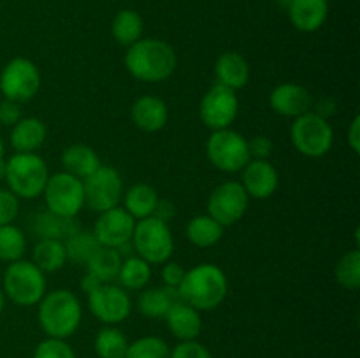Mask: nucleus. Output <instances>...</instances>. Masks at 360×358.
I'll use <instances>...</instances> for the list:
<instances>
[{
  "label": "nucleus",
  "mask_w": 360,
  "mask_h": 358,
  "mask_svg": "<svg viewBox=\"0 0 360 358\" xmlns=\"http://www.w3.org/2000/svg\"><path fill=\"white\" fill-rule=\"evenodd\" d=\"M41 70L32 60L16 56L0 69V91L4 98L23 104L41 90Z\"/></svg>",
  "instance_id": "11"
},
{
  "label": "nucleus",
  "mask_w": 360,
  "mask_h": 358,
  "mask_svg": "<svg viewBox=\"0 0 360 358\" xmlns=\"http://www.w3.org/2000/svg\"><path fill=\"white\" fill-rule=\"evenodd\" d=\"M250 197L239 181H225L211 192L207 199V214L224 228L232 227L245 218Z\"/></svg>",
  "instance_id": "14"
},
{
  "label": "nucleus",
  "mask_w": 360,
  "mask_h": 358,
  "mask_svg": "<svg viewBox=\"0 0 360 358\" xmlns=\"http://www.w3.org/2000/svg\"><path fill=\"white\" fill-rule=\"evenodd\" d=\"M347 140H348V146H350V150L354 151L355 154H359L360 153V116L359 114L354 116L350 126H348Z\"/></svg>",
  "instance_id": "43"
},
{
  "label": "nucleus",
  "mask_w": 360,
  "mask_h": 358,
  "mask_svg": "<svg viewBox=\"0 0 360 358\" xmlns=\"http://www.w3.org/2000/svg\"><path fill=\"white\" fill-rule=\"evenodd\" d=\"M20 214V199L11 190L0 188V227L14 223Z\"/></svg>",
  "instance_id": "37"
},
{
  "label": "nucleus",
  "mask_w": 360,
  "mask_h": 358,
  "mask_svg": "<svg viewBox=\"0 0 360 358\" xmlns=\"http://www.w3.org/2000/svg\"><path fill=\"white\" fill-rule=\"evenodd\" d=\"M122 262L123 258L118 253V249L101 246V248L90 256V260L86 262L84 269H86L88 276L95 277V279L101 281V283H115L116 277H118Z\"/></svg>",
  "instance_id": "27"
},
{
  "label": "nucleus",
  "mask_w": 360,
  "mask_h": 358,
  "mask_svg": "<svg viewBox=\"0 0 360 358\" xmlns=\"http://www.w3.org/2000/svg\"><path fill=\"white\" fill-rule=\"evenodd\" d=\"M171 347L162 337L146 336L129 343L125 358H169Z\"/></svg>",
  "instance_id": "35"
},
{
  "label": "nucleus",
  "mask_w": 360,
  "mask_h": 358,
  "mask_svg": "<svg viewBox=\"0 0 360 358\" xmlns=\"http://www.w3.org/2000/svg\"><path fill=\"white\" fill-rule=\"evenodd\" d=\"M214 77L217 83L238 91L245 88L250 81V63L241 53L225 51L214 62Z\"/></svg>",
  "instance_id": "21"
},
{
  "label": "nucleus",
  "mask_w": 360,
  "mask_h": 358,
  "mask_svg": "<svg viewBox=\"0 0 360 358\" xmlns=\"http://www.w3.org/2000/svg\"><path fill=\"white\" fill-rule=\"evenodd\" d=\"M164 318L167 329L178 340H197V337L202 332L200 311L183 300L174 302Z\"/></svg>",
  "instance_id": "19"
},
{
  "label": "nucleus",
  "mask_w": 360,
  "mask_h": 358,
  "mask_svg": "<svg viewBox=\"0 0 360 358\" xmlns=\"http://www.w3.org/2000/svg\"><path fill=\"white\" fill-rule=\"evenodd\" d=\"M2 290L6 298L20 307H32L41 302L48 291L46 274L30 260H18L4 270Z\"/></svg>",
  "instance_id": "5"
},
{
  "label": "nucleus",
  "mask_w": 360,
  "mask_h": 358,
  "mask_svg": "<svg viewBox=\"0 0 360 358\" xmlns=\"http://www.w3.org/2000/svg\"><path fill=\"white\" fill-rule=\"evenodd\" d=\"M313 95L297 83H281L269 93V107L283 118H299L311 111Z\"/></svg>",
  "instance_id": "16"
},
{
  "label": "nucleus",
  "mask_w": 360,
  "mask_h": 358,
  "mask_svg": "<svg viewBox=\"0 0 360 358\" xmlns=\"http://www.w3.org/2000/svg\"><path fill=\"white\" fill-rule=\"evenodd\" d=\"M60 161H62L63 172L81 179V181L90 174H94L102 165L97 151L91 146H86V144H70L69 147L62 151Z\"/></svg>",
  "instance_id": "23"
},
{
  "label": "nucleus",
  "mask_w": 360,
  "mask_h": 358,
  "mask_svg": "<svg viewBox=\"0 0 360 358\" xmlns=\"http://www.w3.org/2000/svg\"><path fill=\"white\" fill-rule=\"evenodd\" d=\"M313 105H315V111L313 112H316V114L322 116V118H326V119H329V116L336 114V102L329 97L320 98V100Z\"/></svg>",
  "instance_id": "44"
},
{
  "label": "nucleus",
  "mask_w": 360,
  "mask_h": 358,
  "mask_svg": "<svg viewBox=\"0 0 360 358\" xmlns=\"http://www.w3.org/2000/svg\"><path fill=\"white\" fill-rule=\"evenodd\" d=\"M94 347L98 358H125L129 340L122 330L112 325H105L95 336Z\"/></svg>",
  "instance_id": "31"
},
{
  "label": "nucleus",
  "mask_w": 360,
  "mask_h": 358,
  "mask_svg": "<svg viewBox=\"0 0 360 358\" xmlns=\"http://www.w3.org/2000/svg\"><path fill=\"white\" fill-rule=\"evenodd\" d=\"M207 160L214 168L227 174L241 172L250 158L248 139L232 128L214 130L206 142Z\"/></svg>",
  "instance_id": "8"
},
{
  "label": "nucleus",
  "mask_w": 360,
  "mask_h": 358,
  "mask_svg": "<svg viewBox=\"0 0 360 358\" xmlns=\"http://www.w3.org/2000/svg\"><path fill=\"white\" fill-rule=\"evenodd\" d=\"M48 178V164L37 153H14L4 161L7 190L20 200H34L41 197Z\"/></svg>",
  "instance_id": "4"
},
{
  "label": "nucleus",
  "mask_w": 360,
  "mask_h": 358,
  "mask_svg": "<svg viewBox=\"0 0 360 358\" xmlns=\"http://www.w3.org/2000/svg\"><path fill=\"white\" fill-rule=\"evenodd\" d=\"M151 279V265L143 260L141 256L134 255L129 256L122 262V267H120V272L116 281L122 288L125 290H144V288L150 284Z\"/></svg>",
  "instance_id": "30"
},
{
  "label": "nucleus",
  "mask_w": 360,
  "mask_h": 358,
  "mask_svg": "<svg viewBox=\"0 0 360 358\" xmlns=\"http://www.w3.org/2000/svg\"><path fill=\"white\" fill-rule=\"evenodd\" d=\"M32 262L44 274L63 269L67 263L65 241L53 237L39 239V242L32 249Z\"/></svg>",
  "instance_id": "26"
},
{
  "label": "nucleus",
  "mask_w": 360,
  "mask_h": 358,
  "mask_svg": "<svg viewBox=\"0 0 360 358\" xmlns=\"http://www.w3.org/2000/svg\"><path fill=\"white\" fill-rule=\"evenodd\" d=\"M46 137H48V126L42 119L23 116L16 125L11 126L9 142L14 153H37L39 147L46 142Z\"/></svg>",
  "instance_id": "20"
},
{
  "label": "nucleus",
  "mask_w": 360,
  "mask_h": 358,
  "mask_svg": "<svg viewBox=\"0 0 360 358\" xmlns=\"http://www.w3.org/2000/svg\"><path fill=\"white\" fill-rule=\"evenodd\" d=\"M101 248L98 241L95 239L94 232L76 230L70 237L65 239V251L67 262L74 265H86L90 256Z\"/></svg>",
  "instance_id": "32"
},
{
  "label": "nucleus",
  "mask_w": 360,
  "mask_h": 358,
  "mask_svg": "<svg viewBox=\"0 0 360 358\" xmlns=\"http://www.w3.org/2000/svg\"><path fill=\"white\" fill-rule=\"evenodd\" d=\"M6 300L7 298H6V295H4V290L0 288V312H2L4 307H6Z\"/></svg>",
  "instance_id": "46"
},
{
  "label": "nucleus",
  "mask_w": 360,
  "mask_h": 358,
  "mask_svg": "<svg viewBox=\"0 0 360 358\" xmlns=\"http://www.w3.org/2000/svg\"><path fill=\"white\" fill-rule=\"evenodd\" d=\"M143 18H141V14L137 13V11L122 9L116 13L115 18H112L111 34L112 39H115L120 46L129 48V46L136 44L139 39H143Z\"/></svg>",
  "instance_id": "29"
},
{
  "label": "nucleus",
  "mask_w": 360,
  "mask_h": 358,
  "mask_svg": "<svg viewBox=\"0 0 360 358\" xmlns=\"http://www.w3.org/2000/svg\"><path fill=\"white\" fill-rule=\"evenodd\" d=\"M224 230L225 228L218 221H214L210 214H199L186 223L185 235L188 242H192L197 248H211L221 241Z\"/></svg>",
  "instance_id": "28"
},
{
  "label": "nucleus",
  "mask_w": 360,
  "mask_h": 358,
  "mask_svg": "<svg viewBox=\"0 0 360 358\" xmlns=\"http://www.w3.org/2000/svg\"><path fill=\"white\" fill-rule=\"evenodd\" d=\"M21 118H23V114H21V104L9 100V98H4V100L0 102V125L13 126L16 125Z\"/></svg>",
  "instance_id": "41"
},
{
  "label": "nucleus",
  "mask_w": 360,
  "mask_h": 358,
  "mask_svg": "<svg viewBox=\"0 0 360 358\" xmlns=\"http://www.w3.org/2000/svg\"><path fill=\"white\" fill-rule=\"evenodd\" d=\"M27 251V237L14 223L0 227V260L7 263L18 262Z\"/></svg>",
  "instance_id": "33"
},
{
  "label": "nucleus",
  "mask_w": 360,
  "mask_h": 358,
  "mask_svg": "<svg viewBox=\"0 0 360 358\" xmlns=\"http://www.w3.org/2000/svg\"><path fill=\"white\" fill-rule=\"evenodd\" d=\"M84 207L95 213H104L112 207L122 206L123 186L122 174L111 165H101L94 174L83 179Z\"/></svg>",
  "instance_id": "10"
},
{
  "label": "nucleus",
  "mask_w": 360,
  "mask_h": 358,
  "mask_svg": "<svg viewBox=\"0 0 360 358\" xmlns=\"http://www.w3.org/2000/svg\"><path fill=\"white\" fill-rule=\"evenodd\" d=\"M130 244L136 249L137 256L146 260L150 265L165 263L174 253V237L171 227L155 216L136 221Z\"/></svg>",
  "instance_id": "6"
},
{
  "label": "nucleus",
  "mask_w": 360,
  "mask_h": 358,
  "mask_svg": "<svg viewBox=\"0 0 360 358\" xmlns=\"http://www.w3.org/2000/svg\"><path fill=\"white\" fill-rule=\"evenodd\" d=\"M4 160H6V144H4L2 137H0V165L4 164Z\"/></svg>",
  "instance_id": "45"
},
{
  "label": "nucleus",
  "mask_w": 360,
  "mask_h": 358,
  "mask_svg": "<svg viewBox=\"0 0 360 358\" xmlns=\"http://www.w3.org/2000/svg\"><path fill=\"white\" fill-rule=\"evenodd\" d=\"M327 2H329V0H327Z\"/></svg>",
  "instance_id": "47"
},
{
  "label": "nucleus",
  "mask_w": 360,
  "mask_h": 358,
  "mask_svg": "<svg viewBox=\"0 0 360 358\" xmlns=\"http://www.w3.org/2000/svg\"><path fill=\"white\" fill-rule=\"evenodd\" d=\"M158 193L153 186L146 185V183H137V185L130 186L125 193H123V209L134 218V220H144V218L153 216L155 207L158 204Z\"/></svg>",
  "instance_id": "25"
},
{
  "label": "nucleus",
  "mask_w": 360,
  "mask_h": 358,
  "mask_svg": "<svg viewBox=\"0 0 360 358\" xmlns=\"http://www.w3.org/2000/svg\"><path fill=\"white\" fill-rule=\"evenodd\" d=\"M178 291L181 300L197 311H213L227 297L229 281L220 267L204 262L186 270Z\"/></svg>",
  "instance_id": "3"
},
{
  "label": "nucleus",
  "mask_w": 360,
  "mask_h": 358,
  "mask_svg": "<svg viewBox=\"0 0 360 358\" xmlns=\"http://www.w3.org/2000/svg\"><path fill=\"white\" fill-rule=\"evenodd\" d=\"M274 142L267 135H255L248 140V151L252 160H269Z\"/></svg>",
  "instance_id": "40"
},
{
  "label": "nucleus",
  "mask_w": 360,
  "mask_h": 358,
  "mask_svg": "<svg viewBox=\"0 0 360 358\" xmlns=\"http://www.w3.org/2000/svg\"><path fill=\"white\" fill-rule=\"evenodd\" d=\"M327 16H329L327 0H292L288 6L290 23L304 34H311L322 28Z\"/></svg>",
  "instance_id": "22"
},
{
  "label": "nucleus",
  "mask_w": 360,
  "mask_h": 358,
  "mask_svg": "<svg viewBox=\"0 0 360 358\" xmlns=\"http://www.w3.org/2000/svg\"><path fill=\"white\" fill-rule=\"evenodd\" d=\"M130 119L141 132H160L169 121V107L160 97L143 95L130 107Z\"/></svg>",
  "instance_id": "18"
},
{
  "label": "nucleus",
  "mask_w": 360,
  "mask_h": 358,
  "mask_svg": "<svg viewBox=\"0 0 360 358\" xmlns=\"http://www.w3.org/2000/svg\"><path fill=\"white\" fill-rule=\"evenodd\" d=\"M136 220L122 206H118L98 214L91 232L101 246L120 249L122 246L130 244Z\"/></svg>",
  "instance_id": "15"
},
{
  "label": "nucleus",
  "mask_w": 360,
  "mask_h": 358,
  "mask_svg": "<svg viewBox=\"0 0 360 358\" xmlns=\"http://www.w3.org/2000/svg\"><path fill=\"white\" fill-rule=\"evenodd\" d=\"M123 62L134 79L143 83H162L174 74L178 55L169 42L157 37H143L127 48Z\"/></svg>",
  "instance_id": "1"
},
{
  "label": "nucleus",
  "mask_w": 360,
  "mask_h": 358,
  "mask_svg": "<svg viewBox=\"0 0 360 358\" xmlns=\"http://www.w3.org/2000/svg\"><path fill=\"white\" fill-rule=\"evenodd\" d=\"M169 358H213L210 350L199 340H179L171 350Z\"/></svg>",
  "instance_id": "38"
},
{
  "label": "nucleus",
  "mask_w": 360,
  "mask_h": 358,
  "mask_svg": "<svg viewBox=\"0 0 360 358\" xmlns=\"http://www.w3.org/2000/svg\"><path fill=\"white\" fill-rule=\"evenodd\" d=\"M176 213H178V211H176V206L171 202V200L158 199V204H157V207H155L153 216L158 218V220L165 221V223H169V221L174 220Z\"/></svg>",
  "instance_id": "42"
},
{
  "label": "nucleus",
  "mask_w": 360,
  "mask_h": 358,
  "mask_svg": "<svg viewBox=\"0 0 360 358\" xmlns=\"http://www.w3.org/2000/svg\"><path fill=\"white\" fill-rule=\"evenodd\" d=\"M88 309L104 325L116 326L132 312L129 291L116 283H101L86 293Z\"/></svg>",
  "instance_id": "12"
},
{
  "label": "nucleus",
  "mask_w": 360,
  "mask_h": 358,
  "mask_svg": "<svg viewBox=\"0 0 360 358\" xmlns=\"http://www.w3.org/2000/svg\"><path fill=\"white\" fill-rule=\"evenodd\" d=\"M239 112V100L234 90L214 83L204 93L199 104V118L206 128L214 130L231 128Z\"/></svg>",
  "instance_id": "13"
},
{
  "label": "nucleus",
  "mask_w": 360,
  "mask_h": 358,
  "mask_svg": "<svg viewBox=\"0 0 360 358\" xmlns=\"http://www.w3.org/2000/svg\"><path fill=\"white\" fill-rule=\"evenodd\" d=\"M162 270H160V276H162V283L164 286L167 288H179V284L183 283V277H185L186 269L178 262H171L167 260L165 263H162Z\"/></svg>",
  "instance_id": "39"
},
{
  "label": "nucleus",
  "mask_w": 360,
  "mask_h": 358,
  "mask_svg": "<svg viewBox=\"0 0 360 358\" xmlns=\"http://www.w3.org/2000/svg\"><path fill=\"white\" fill-rule=\"evenodd\" d=\"M338 284L345 290L355 291L360 288V251L359 248L345 253L334 269Z\"/></svg>",
  "instance_id": "34"
},
{
  "label": "nucleus",
  "mask_w": 360,
  "mask_h": 358,
  "mask_svg": "<svg viewBox=\"0 0 360 358\" xmlns=\"http://www.w3.org/2000/svg\"><path fill=\"white\" fill-rule=\"evenodd\" d=\"M42 197L48 213L74 220L84 207L83 181L63 171L49 174Z\"/></svg>",
  "instance_id": "9"
},
{
  "label": "nucleus",
  "mask_w": 360,
  "mask_h": 358,
  "mask_svg": "<svg viewBox=\"0 0 360 358\" xmlns=\"http://www.w3.org/2000/svg\"><path fill=\"white\" fill-rule=\"evenodd\" d=\"M34 358H76V353H74L72 346L67 343V339L46 337L35 347Z\"/></svg>",
  "instance_id": "36"
},
{
  "label": "nucleus",
  "mask_w": 360,
  "mask_h": 358,
  "mask_svg": "<svg viewBox=\"0 0 360 358\" xmlns=\"http://www.w3.org/2000/svg\"><path fill=\"white\" fill-rule=\"evenodd\" d=\"M37 319L42 332L53 339H69L79 329L83 307L74 291L65 288L46 291L37 304Z\"/></svg>",
  "instance_id": "2"
},
{
  "label": "nucleus",
  "mask_w": 360,
  "mask_h": 358,
  "mask_svg": "<svg viewBox=\"0 0 360 358\" xmlns=\"http://www.w3.org/2000/svg\"><path fill=\"white\" fill-rule=\"evenodd\" d=\"M181 300L178 288L153 286L141 290L137 298V309L146 318H164L174 302Z\"/></svg>",
  "instance_id": "24"
},
{
  "label": "nucleus",
  "mask_w": 360,
  "mask_h": 358,
  "mask_svg": "<svg viewBox=\"0 0 360 358\" xmlns=\"http://www.w3.org/2000/svg\"><path fill=\"white\" fill-rule=\"evenodd\" d=\"M290 140L295 150L308 158H322L333 150L334 130L329 119L309 111L294 119Z\"/></svg>",
  "instance_id": "7"
},
{
  "label": "nucleus",
  "mask_w": 360,
  "mask_h": 358,
  "mask_svg": "<svg viewBox=\"0 0 360 358\" xmlns=\"http://www.w3.org/2000/svg\"><path fill=\"white\" fill-rule=\"evenodd\" d=\"M241 172L239 183L250 199H271L280 186V174L269 160H250Z\"/></svg>",
  "instance_id": "17"
}]
</instances>
